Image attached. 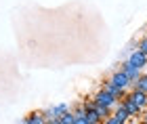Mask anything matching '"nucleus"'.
<instances>
[{"mask_svg":"<svg viewBox=\"0 0 147 124\" xmlns=\"http://www.w3.org/2000/svg\"><path fill=\"white\" fill-rule=\"evenodd\" d=\"M141 120H143V122L147 124V109H145V112H143V116H141Z\"/></svg>","mask_w":147,"mask_h":124,"instance_id":"4468645a","label":"nucleus"},{"mask_svg":"<svg viewBox=\"0 0 147 124\" xmlns=\"http://www.w3.org/2000/svg\"><path fill=\"white\" fill-rule=\"evenodd\" d=\"M143 71H145V74H147V67H145V69H143Z\"/></svg>","mask_w":147,"mask_h":124,"instance_id":"2eb2a0df","label":"nucleus"},{"mask_svg":"<svg viewBox=\"0 0 147 124\" xmlns=\"http://www.w3.org/2000/svg\"><path fill=\"white\" fill-rule=\"evenodd\" d=\"M130 114H128V109L124 107V103L122 101H118V105L113 107V114L109 116L107 120H103L105 124H126V122H130Z\"/></svg>","mask_w":147,"mask_h":124,"instance_id":"f257e3e1","label":"nucleus"},{"mask_svg":"<svg viewBox=\"0 0 147 124\" xmlns=\"http://www.w3.org/2000/svg\"><path fill=\"white\" fill-rule=\"evenodd\" d=\"M128 97L143 109V112L147 109V93H143V90H139V88H130V90H128Z\"/></svg>","mask_w":147,"mask_h":124,"instance_id":"423d86ee","label":"nucleus"},{"mask_svg":"<svg viewBox=\"0 0 147 124\" xmlns=\"http://www.w3.org/2000/svg\"><path fill=\"white\" fill-rule=\"evenodd\" d=\"M92 99H95L97 105H107V107H116V105H118V101H120V99H116V97H113L111 93H107L105 88H101L95 97H92Z\"/></svg>","mask_w":147,"mask_h":124,"instance_id":"f03ea898","label":"nucleus"},{"mask_svg":"<svg viewBox=\"0 0 147 124\" xmlns=\"http://www.w3.org/2000/svg\"><path fill=\"white\" fill-rule=\"evenodd\" d=\"M101 88H105L107 93H111L113 97H116V99H124V97L128 95V88H120V86H116V84H113L111 80H105Z\"/></svg>","mask_w":147,"mask_h":124,"instance_id":"0eeeda50","label":"nucleus"},{"mask_svg":"<svg viewBox=\"0 0 147 124\" xmlns=\"http://www.w3.org/2000/svg\"><path fill=\"white\" fill-rule=\"evenodd\" d=\"M137 49L141 51V53H145V55H147V36H145V38H141V40H139Z\"/></svg>","mask_w":147,"mask_h":124,"instance_id":"ddd939ff","label":"nucleus"},{"mask_svg":"<svg viewBox=\"0 0 147 124\" xmlns=\"http://www.w3.org/2000/svg\"><path fill=\"white\" fill-rule=\"evenodd\" d=\"M65 112H69V105H65V103H61V105H53V107H49L44 112V118H46V122H53L55 118H61Z\"/></svg>","mask_w":147,"mask_h":124,"instance_id":"7ed1b4c3","label":"nucleus"},{"mask_svg":"<svg viewBox=\"0 0 147 124\" xmlns=\"http://www.w3.org/2000/svg\"><path fill=\"white\" fill-rule=\"evenodd\" d=\"M23 122H25V124H42V122H46L44 112H32V114H28V116L23 118Z\"/></svg>","mask_w":147,"mask_h":124,"instance_id":"9d476101","label":"nucleus"},{"mask_svg":"<svg viewBox=\"0 0 147 124\" xmlns=\"http://www.w3.org/2000/svg\"><path fill=\"white\" fill-rule=\"evenodd\" d=\"M120 101H122V103H124V107H126V109H128V114H130V118H141V116H143V109H141V107H139V105H137V103H135V101H132V99H130V97H128V95H126V97H124V99H120Z\"/></svg>","mask_w":147,"mask_h":124,"instance_id":"1a4fd4ad","label":"nucleus"},{"mask_svg":"<svg viewBox=\"0 0 147 124\" xmlns=\"http://www.w3.org/2000/svg\"><path fill=\"white\" fill-rule=\"evenodd\" d=\"M132 88H139V90H143V93H147V74L145 71L137 78V82H132Z\"/></svg>","mask_w":147,"mask_h":124,"instance_id":"f8f14e48","label":"nucleus"},{"mask_svg":"<svg viewBox=\"0 0 147 124\" xmlns=\"http://www.w3.org/2000/svg\"><path fill=\"white\" fill-rule=\"evenodd\" d=\"M120 69H122L124 74L128 76V80H130V88H132V82H137V78L143 74V69H141V67H135V65L128 63V61H124L122 65H120Z\"/></svg>","mask_w":147,"mask_h":124,"instance_id":"20e7f679","label":"nucleus"},{"mask_svg":"<svg viewBox=\"0 0 147 124\" xmlns=\"http://www.w3.org/2000/svg\"><path fill=\"white\" fill-rule=\"evenodd\" d=\"M128 63H132L135 67H141V69H145L147 67V55L145 53H141L139 49H135L132 53H128V59H126Z\"/></svg>","mask_w":147,"mask_h":124,"instance_id":"39448f33","label":"nucleus"},{"mask_svg":"<svg viewBox=\"0 0 147 124\" xmlns=\"http://www.w3.org/2000/svg\"><path fill=\"white\" fill-rule=\"evenodd\" d=\"M53 124H76V116H74V112H65L61 118L53 120Z\"/></svg>","mask_w":147,"mask_h":124,"instance_id":"9b49d317","label":"nucleus"},{"mask_svg":"<svg viewBox=\"0 0 147 124\" xmlns=\"http://www.w3.org/2000/svg\"><path fill=\"white\" fill-rule=\"evenodd\" d=\"M109 80H111L113 84H116V86H120V88H128V90H130V80H128V76H126L124 71H122V69L113 71Z\"/></svg>","mask_w":147,"mask_h":124,"instance_id":"6e6552de","label":"nucleus"}]
</instances>
